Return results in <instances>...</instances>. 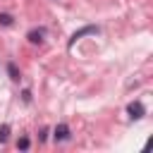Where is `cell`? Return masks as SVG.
<instances>
[{
    "label": "cell",
    "instance_id": "4",
    "mask_svg": "<svg viewBox=\"0 0 153 153\" xmlns=\"http://www.w3.org/2000/svg\"><path fill=\"white\" fill-rule=\"evenodd\" d=\"M26 38H29V43H43V38H45V29H43V26L31 29V31L26 33Z\"/></svg>",
    "mask_w": 153,
    "mask_h": 153
},
{
    "label": "cell",
    "instance_id": "3",
    "mask_svg": "<svg viewBox=\"0 0 153 153\" xmlns=\"http://www.w3.org/2000/svg\"><path fill=\"white\" fill-rule=\"evenodd\" d=\"M69 136H72V134H69V127H67L65 122H60V124L53 129V139H55L57 143H62V141H69Z\"/></svg>",
    "mask_w": 153,
    "mask_h": 153
},
{
    "label": "cell",
    "instance_id": "7",
    "mask_svg": "<svg viewBox=\"0 0 153 153\" xmlns=\"http://www.w3.org/2000/svg\"><path fill=\"white\" fill-rule=\"evenodd\" d=\"M0 24H2V26H12V14L0 12Z\"/></svg>",
    "mask_w": 153,
    "mask_h": 153
},
{
    "label": "cell",
    "instance_id": "8",
    "mask_svg": "<svg viewBox=\"0 0 153 153\" xmlns=\"http://www.w3.org/2000/svg\"><path fill=\"white\" fill-rule=\"evenodd\" d=\"M7 136H10V124H2V127H0V143H5Z\"/></svg>",
    "mask_w": 153,
    "mask_h": 153
},
{
    "label": "cell",
    "instance_id": "5",
    "mask_svg": "<svg viewBox=\"0 0 153 153\" xmlns=\"http://www.w3.org/2000/svg\"><path fill=\"white\" fill-rule=\"evenodd\" d=\"M7 74H10V79H12V81H19V76H22L14 62H7Z\"/></svg>",
    "mask_w": 153,
    "mask_h": 153
},
{
    "label": "cell",
    "instance_id": "1",
    "mask_svg": "<svg viewBox=\"0 0 153 153\" xmlns=\"http://www.w3.org/2000/svg\"><path fill=\"white\" fill-rule=\"evenodd\" d=\"M96 33H100V26H96V24H86V26H81L79 31H74L72 36H69V41H67V48H72L79 38H84V36H96Z\"/></svg>",
    "mask_w": 153,
    "mask_h": 153
},
{
    "label": "cell",
    "instance_id": "6",
    "mask_svg": "<svg viewBox=\"0 0 153 153\" xmlns=\"http://www.w3.org/2000/svg\"><path fill=\"white\" fill-rule=\"evenodd\" d=\"M29 146H31V141H29V136H22V139L17 141V148H19V151H29Z\"/></svg>",
    "mask_w": 153,
    "mask_h": 153
},
{
    "label": "cell",
    "instance_id": "10",
    "mask_svg": "<svg viewBox=\"0 0 153 153\" xmlns=\"http://www.w3.org/2000/svg\"><path fill=\"white\" fill-rule=\"evenodd\" d=\"M48 139V129H41V134H38V141H45Z\"/></svg>",
    "mask_w": 153,
    "mask_h": 153
},
{
    "label": "cell",
    "instance_id": "9",
    "mask_svg": "<svg viewBox=\"0 0 153 153\" xmlns=\"http://www.w3.org/2000/svg\"><path fill=\"white\" fill-rule=\"evenodd\" d=\"M22 98H24V103H29V100H31V91H29V88H26V91H24V93H22Z\"/></svg>",
    "mask_w": 153,
    "mask_h": 153
},
{
    "label": "cell",
    "instance_id": "2",
    "mask_svg": "<svg viewBox=\"0 0 153 153\" xmlns=\"http://www.w3.org/2000/svg\"><path fill=\"white\" fill-rule=\"evenodd\" d=\"M127 115H129L131 120H141V117L146 115V108H143V103H141V100H131V103L127 105Z\"/></svg>",
    "mask_w": 153,
    "mask_h": 153
}]
</instances>
